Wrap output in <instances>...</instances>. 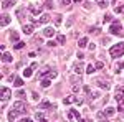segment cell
Listing matches in <instances>:
<instances>
[{
	"mask_svg": "<svg viewBox=\"0 0 124 122\" xmlns=\"http://www.w3.org/2000/svg\"><path fill=\"white\" fill-rule=\"evenodd\" d=\"M55 33H56V31H55V28H51V27H46V28L43 30V35H45L46 38H51Z\"/></svg>",
	"mask_w": 124,
	"mask_h": 122,
	"instance_id": "8",
	"label": "cell"
},
{
	"mask_svg": "<svg viewBox=\"0 0 124 122\" xmlns=\"http://www.w3.org/2000/svg\"><path fill=\"white\" fill-rule=\"evenodd\" d=\"M31 97H33V101H40V96H38L37 91H33V93H31Z\"/></svg>",
	"mask_w": 124,
	"mask_h": 122,
	"instance_id": "37",
	"label": "cell"
},
{
	"mask_svg": "<svg viewBox=\"0 0 124 122\" xmlns=\"http://www.w3.org/2000/svg\"><path fill=\"white\" fill-rule=\"evenodd\" d=\"M109 33L111 35H117V36H124V31L121 28V23L119 22H114L113 25H111V28H109Z\"/></svg>",
	"mask_w": 124,
	"mask_h": 122,
	"instance_id": "2",
	"label": "cell"
},
{
	"mask_svg": "<svg viewBox=\"0 0 124 122\" xmlns=\"http://www.w3.org/2000/svg\"><path fill=\"white\" fill-rule=\"evenodd\" d=\"M78 76H79V74H76V76H71V78H70V81H71V83H73V84H75V83H76V84H79V83H81V81H79V78H78Z\"/></svg>",
	"mask_w": 124,
	"mask_h": 122,
	"instance_id": "30",
	"label": "cell"
},
{
	"mask_svg": "<svg viewBox=\"0 0 124 122\" xmlns=\"http://www.w3.org/2000/svg\"><path fill=\"white\" fill-rule=\"evenodd\" d=\"M30 12H31V15H40V13H41V7L31 5V7H30Z\"/></svg>",
	"mask_w": 124,
	"mask_h": 122,
	"instance_id": "12",
	"label": "cell"
},
{
	"mask_svg": "<svg viewBox=\"0 0 124 122\" xmlns=\"http://www.w3.org/2000/svg\"><path fill=\"white\" fill-rule=\"evenodd\" d=\"M31 74H33V68H31V66L27 68V69H23V76H25V78H30Z\"/></svg>",
	"mask_w": 124,
	"mask_h": 122,
	"instance_id": "21",
	"label": "cell"
},
{
	"mask_svg": "<svg viewBox=\"0 0 124 122\" xmlns=\"http://www.w3.org/2000/svg\"><path fill=\"white\" fill-rule=\"evenodd\" d=\"M123 68H124V61H123V63H116V65H114V71H116V73H119Z\"/></svg>",
	"mask_w": 124,
	"mask_h": 122,
	"instance_id": "28",
	"label": "cell"
},
{
	"mask_svg": "<svg viewBox=\"0 0 124 122\" xmlns=\"http://www.w3.org/2000/svg\"><path fill=\"white\" fill-rule=\"evenodd\" d=\"M30 121H31L30 117H22V122H30Z\"/></svg>",
	"mask_w": 124,
	"mask_h": 122,
	"instance_id": "52",
	"label": "cell"
},
{
	"mask_svg": "<svg viewBox=\"0 0 124 122\" xmlns=\"http://www.w3.org/2000/svg\"><path fill=\"white\" fill-rule=\"evenodd\" d=\"M17 17L23 22V18H25V8H18L17 10Z\"/></svg>",
	"mask_w": 124,
	"mask_h": 122,
	"instance_id": "23",
	"label": "cell"
},
{
	"mask_svg": "<svg viewBox=\"0 0 124 122\" xmlns=\"http://www.w3.org/2000/svg\"><path fill=\"white\" fill-rule=\"evenodd\" d=\"M75 97H76V96H70V97H65V99H63V104H71V102H75Z\"/></svg>",
	"mask_w": 124,
	"mask_h": 122,
	"instance_id": "26",
	"label": "cell"
},
{
	"mask_svg": "<svg viewBox=\"0 0 124 122\" xmlns=\"http://www.w3.org/2000/svg\"><path fill=\"white\" fill-rule=\"evenodd\" d=\"M103 68H104V63L103 61H98L96 63V69H103Z\"/></svg>",
	"mask_w": 124,
	"mask_h": 122,
	"instance_id": "38",
	"label": "cell"
},
{
	"mask_svg": "<svg viewBox=\"0 0 124 122\" xmlns=\"http://www.w3.org/2000/svg\"><path fill=\"white\" fill-rule=\"evenodd\" d=\"M114 10L117 12V13H121V12L124 10V5H119V7H114Z\"/></svg>",
	"mask_w": 124,
	"mask_h": 122,
	"instance_id": "44",
	"label": "cell"
},
{
	"mask_svg": "<svg viewBox=\"0 0 124 122\" xmlns=\"http://www.w3.org/2000/svg\"><path fill=\"white\" fill-rule=\"evenodd\" d=\"M78 46H79V48L88 46V38H79V41H78Z\"/></svg>",
	"mask_w": 124,
	"mask_h": 122,
	"instance_id": "20",
	"label": "cell"
},
{
	"mask_svg": "<svg viewBox=\"0 0 124 122\" xmlns=\"http://www.w3.org/2000/svg\"><path fill=\"white\" fill-rule=\"evenodd\" d=\"M109 41H111V38H109V36H104L103 40H101V43H104V45H108Z\"/></svg>",
	"mask_w": 124,
	"mask_h": 122,
	"instance_id": "43",
	"label": "cell"
},
{
	"mask_svg": "<svg viewBox=\"0 0 124 122\" xmlns=\"http://www.w3.org/2000/svg\"><path fill=\"white\" fill-rule=\"evenodd\" d=\"M68 119H70V121H83V119L79 117V112L75 111V109H71V111L68 112Z\"/></svg>",
	"mask_w": 124,
	"mask_h": 122,
	"instance_id": "5",
	"label": "cell"
},
{
	"mask_svg": "<svg viewBox=\"0 0 124 122\" xmlns=\"http://www.w3.org/2000/svg\"><path fill=\"white\" fill-rule=\"evenodd\" d=\"M114 99L119 102V101H124V84L117 86L116 87V93H114Z\"/></svg>",
	"mask_w": 124,
	"mask_h": 122,
	"instance_id": "4",
	"label": "cell"
},
{
	"mask_svg": "<svg viewBox=\"0 0 124 122\" xmlns=\"http://www.w3.org/2000/svg\"><path fill=\"white\" fill-rule=\"evenodd\" d=\"M109 55L113 58H121L124 55V43H116L114 46L109 50Z\"/></svg>",
	"mask_w": 124,
	"mask_h": 122,
	"instance_id": "1",
	"label": "cell"
},
{
	"mask_svg": "<svg viewBox=\"0 0 124 122\" xmlns=\"http://www.w3.org/2000/svg\"><path fill=\"white\" fill-rule=\"evenodd\" d=\"M23 46H25V43H23V41H17V45H15V50H22Z\"/></svg>",
	"mask_w": 124,
	"mask_h": 122,
	"instance_id": "36",
	"label": "cell"
},
{
	"mask_svg": "<svg viewBox=\"0 0 124 122\" xmlns=\"http://www.w3.org/2000/svg\"><path fill=\"white\" fill-rule=\"evenodd\" d=\"M73 2H75V3H79V2H81V0H73Z\"/></svg>",
	"mask_w": 124,
	"mask_h": 122,
	"instance_id": "53",
	"label": "cell"
},
{
	"mask_svg": "<svg viewBox=\"0 0 124 122\" xmlns=\"http://www.w3.org/2000/svg\"><path fill=\"white\" fill-rule=\"evenodd\" d=\"M96 3H98L101 8H106V7H108V0H96Z\"/></svg>",
	"mask_w": 124,
	"mask_h": 122,
	"instance_id": "27",
	"label": "cell"
},
{
	"mask_svg": "<svg viewBox=\"0 0 124 122\" xmlns=\"http://www.w3.org/2000/svg\"><path fill=\"white\" fill-rule=\"evenodd\" d=\"M75 102H76L78 106H81V104H83V99H81V97H75Z\"/></svg>",
	"mask_w": 124,
	"mask_h": 122,
	"instance_id": "46",
	"label": "cell"
},
{
	"mask_svg": "<svg viewBox=\"0 0 124 122\" xmlns=\"http://www.w3.org/2000/svg\"><path fill=\"white\" fill-rule=\"evenodd\" d=\"M71 36H73V38H78V36H79V33H78V31H73V33H71Z\"/></svg>",
	"mask_w": 124,
	"mask_h": 122,
	"instance_id": "51",
	"label": "cell"
},
{
	"mask_svg": "<svg viewBox=\"0 0 124 122\" xmlns=\"http://www.w3.org/2000/svg\"><path fill=\"white\" fill-rule=\"evenodd\" d=\"M8 23H10V17L7 15V13H3V15H2V22H0V25H2V27H7Z\"/></svg>",
	"mask_w": 124,
	"mask_h": 122,
	"instance_id": "11",
	"label": "cell"
},
{
	"mask_svg": "<svg viewBox=\"0 0 124 122\" xmlns=\"http://www.w3.org/2000/svg\"><path fill=\"white\" fill-rule=\"evenodd\" d=\"M88 46H89V50H91V51H93V50H94V48H96V45H94V43H89Z\"/></svg>",
	"mask_w": 124,
	"mask_h": 122,
	"instance_id": "49",
	"label": "cell"
},
{
	"mask_svg": "<svg viewBox=\"0 0 124 122\" xmlns=\"http://www.w3.org/2000/svg\"><path fill=\"white\" fill-rule=\"evenodd\" d=\"M35 121L45 122V121H46V117H45V115H43V114H41V112H37V114H35Z\"/></svg>",
	"mask_w": 124,
	"mask_h": 122,
	"instance_id": "22",
	"label": "cell"
},
{
	"mask_svg": "<svg viewBox=\"0 0 124 122\" xmlns=\"http://www.w3.org/2000/svg\"><path fill=\"white\" fill-rule=\"evenodd\" d=\"M111 20H113V17H111V15H104L103 22H104V23H108V22H111Z\"/></svg>",
	"mask_w": 124,
	"mask_h": 122,
	"instance_id": "42",
	"label": "cell"
},
{
	"mask_svg": "<svg viewBox=\"0 0 124 122\" xmlns=\"http://www.w3.org/2000/svg\"><path fill=\"white\" fill-rule=\"evenodd\" d=\"M17 96H18L20 99H25V91H22V89H20L18 93H17Z\"/></svg>",
	"mask_w": 124,
	"mask_h": 122,
	"instance_id": "39",
	"label": "cell"
},
{
	"mask_svg": "<svg viewBox=\"0 0 124 122\" xmlns=\"http://www.w3.org/2000/svg\"><path fill=\"white\" fill-rule=\"evenodd\" d=\"M61 23V15H56L55 17V25H60Z\"/></svg>",
	"mask_w": 124,
	"mask_h": 122,
	"instance_id": "40",
	"label": "cell"
},
{
	"mask_svg": "<svg viewBox=\"0 0 124 122\" xmlns=\"http://www.w3.org/2000/svg\"><path fill=\"white\" fill-rule=\"evenodd\" d=\"M51 107H53V104L50 102V101H45V102H41L38 106V109H51Z\"/></svg>",
	"mask_w": 124,
	"mask_h": 122,
	"instance_id": "15",
	"label": "cell"
},
{
	"mask_svg": "<svg viewBox=\"0 0 124 122\" xmlns=\"http://www.w3.org/2000/svg\"><path fill=\"white\" fill-rule=\"evenodd\" d=\"M83 7H85V8H89V7H91V3H89V2H85V3H83Z\"/></svg>",
	"mask_w": 124,
	"mask_h": 122,
	"instance_id": "48",
	"label": "cell"
},
{
	"mask_svg": "<svg viewBox=\"0 0 124 122\" xmlns=\"http://www.w3.org/2000/svg\"><path fill=\"white\" fill-rule=\"evenodd\" d=\"M83 69H85V66H83V63H76V65L73 66V71H75L76 74H81V73H83Z\"/></svg>",
	"mask_w": 124,
	"mask_h": 122,
	"instance_id": "9",
	"label": "cell"
},
{
	"mask_svg": "<svg viewBox=\"0 0 124 122\" xmlns=\"http://www.w3.org/2000/svg\"><path fill=\"white\" fill-rule=\"evenodd\" d=\"M23 33L31 35V33H33V25H25V27H23Z\"/></svg>",
	"mask_w": 124,
	"mask_h": 122,
	"instance_id": "18",
	"label": "cell"
},
{
	"mask_svg": "<svg viewBox=\"0 0 124 122\" xmlns=\"http://www.w3.org/2000/svg\"><path fill=\"white\" fill-rule=\"evenodd\" d=\"M12 109L17 111L18 114H25V112H27V104L23 102V101H17V102L12 106Z\"/></svg>",
	"mask_w": 124,
	"mask_h": 122,
	"instance_id": "3",
	"label": "cell"
},
{
	"mask_svg": "<svg viewBox=\"0 0 124 122\" xmlns=\"http://www.w3.org/2000/svg\"><path fill=\"white\" fill-rule=\"evenodd\" d=\"M104 114L108 115V117H113V115L116 114V109H114V107H106V109H104Z\"/></svg>",
	"mask_w": 124,
	"mask_h": 122,
	"instance_id": "14",
	"label": "cell"
},
{
	"mask_svg": "<svg viewBox=\"0 0 124 122\" xmlns=\"http://www.w3.org/2000/svg\"><path fill=\"white\" fill-rule=\"evenodd\" d=\"M98 119H99V121H106V119H108V115H106L104 112H98Z\"/></svg>",
	"mask_w": 124,
	"mask_h": 122,
	"instance_id": "34",
	"label": "cell"
},
{
	"mask_svg": "<svg viewBox=\"0 0 124 122\" xmlns=\"http://www.w3.org/2000/svg\"><path fill=\"white\" fill-rule=\"evenodd\" d=\"M50 84H51V78H50V79H43V81H41V87H48Z\"/></svg>",
	"mask_w": 124,
	"mask_h": 122,
	"instance_id": "31",
	"label": "cell"
},
{
	"mask_svg": "<svg viewBox=\"0 0 124 122\" xmlns=\"http://www.w3.org/2000/svg\"><path fill=\"white\" fill-rule=\"evenodd\" d=\"M83 91H85L86 94H89V91H91V89H89V87H88V86H85V87H83Z\"/></svg>",
	"mask_w": 124,
	"mask_h": 122,
	"instance_id": "50",
	"label": "cell"
},
{
	"mask_svg": "<svg viewBox=\"0 0 124 122\" xmlns=\"http://www.w3.org/2000/svg\"><path fill=\"white\" fill-rule=\"evenodd\" d=\"M117 111L119 112H124V101H119L117 102Z\"/></svg>",
	"mask_w": 124,
	"mask_h": 122,
	"instance_id": "33",
	"label": "cell"
},
{
	"mask_svg": "<svg viewBox=\"0 0 124 122\" xmlns=\"http://www.w3.org/2000/svg\"><path fill=\"white\" fill-rule=\"evenodd\" d=\"M89 33H94L96 35V33H99V28H96V27L94 28H89Z\"/></svg>",
	"mask_w": 124,
	"mask_h": 122,
	"instance_id": "47",
	"label": "cell"
},
{
	"mask_svg": "<svg viewBox=\"0 0 124 122\" xmlns=\"http://www.w3.org/2000/svg\"><path fill=\"white\" fill-rule=\"evenodd\" d=\"M96 84L99 86L101 89H106V91L111 87V86H109V83H108V81H103V79H96Z\"/></svg>",
	"mask_w": 124,
	"mask_h": 122,
	"instance_id": "7",
	"label": "cell"
},
{
	"mask_svg": "<svg viewBox=\"0 0 124 122\" xmlns=\"http://www.w3.org/2000/svg\"><path fill=\"white\" fill-rule=\"evenodd\" d=\"M2 61H3V63H12V61H13V56H12L10 53H5V51H3V55H2Z\"/></svg>",
	"mask_w": 124,
	"mask_h": 122,
	"instance_id": "10",
	"label": "cell"
},
{
	"mask_svg": "<svg viewBox=\"0 0 124 122\" xmlns=\"http://www.w3.org/2000/svg\"><path fill=\"white\" fill-rule=\"evenodd\" d=\"M50 22V15H41L40 17V23H48Z\"/></svg>",
	"mask_w": 124,
	"mask_h": 122,
	"instance_id": "29",
	"label": "cell"
},
{
	"mask_svg": "<svg viewBox=\"0 0 124 122\" xmlns=\"http://www.w3.org/2000/svg\"><path fill=\"white\" fill-rule=\"evenodd\" d=\"M88 96H91V97H89L91 101H98V99L101 97V96H99V93H94V91H89V94H88Z\"/></svg>",
	"mask_w": 124,
	"mask_h": 122,
	"instance_id": "17",
	"label": "cell"
},
{
	"mask_svg": "<svg viewBox=\"0 0 124 122\" xmlns=\"http://www.w3.org/2000/svg\"><path fill=\"white\" fill-rule=\"evenodd\" d=\"M10 89L8 87H7V86H2V87H0V96H2V99H5V101H7V99H8L10 97Z\"/></svg>",
	"mask_w": 124,
	"mask_h": 122,
	"instance_id": "6",
	"label": "cell"
},
{
	"mask_svg": "<svg viewBox=\"0 0 124 122\" xmlns=\"http://www.w3.org/2000/svg\"><path fill=\"white\" fill-rule=\"evenodd\" d=\"M56 41H58V45H65L66 36H65V35H58V36H56Z\"/></svg>",
	"mask_w": 124,
	"mask_h": 122,
	"instance_id": "24",
	"label": "cell"
},
{
	"mask_svg": "<svg viewBox=\"0 0 124 122\" xmlns=\"http://www.w3.org/2000/svg\"><path fill=\"white\" fill-rule=\"evenodd\" d=\"M10 41H13V43L18 41V31H12L10 33Z\"/></svg>",
	"mask_w": 124,
	"mask_h": 122,
	"instance_id": "19",
	"label": "cell"
},
{
	"mask_svg": "<svg viewBox=\"0 0 124 122\" xmlns=\"http://www.w3.org/2000/svg\"><path fill=\"white\" fill-rule=\"evenodd\" d=\"M13 84L17 86V87H22V86L25 84V83H23V79H22V78H15V81H13Z\"/></svg>",
	"mask_w": 124,
	"mask_h": 122,
	"instance_id": "25",
	"label": "cell"
},
{
	"mask_svg": "<svg viewBox=\"0 0 124 122\" xmlns=\"http://www.w3.org/2000/svg\"><path fill=\"white\" fill-rule=\"evenodd\" d=\"M70 2H71V0H60L61 7H66V5H70Z\"/></svg>",
	"mask_w": 124,
	"mask_h": 122,
	"instance_id": "41",
	"label": "cell"
},
{
	"mask_svg": "<svg viewBox=\"0 0 124 122\" xmlns=\"http://www.w3.org/2000/svg\"><path fill=\"white\" fill-rule=\"evenodd\" d=\"M18 115H20V114L17 112V111H13V109H12V111L8 112V121H15V119H17Z\"/></svg>",
	"mask_w": 124,
	"mask_h": 122,
	"instance_id": "16",
	"label": "cell"
},
{
	"mask_svg": "<svg viewBox=\"0 0 124 122\" xmlns=\"http://www.w3.org/2000/svg\"><path fill=\"white\" fill-rule=\"evenodd\" d=\"M12 5H15L13 0H3V2H2V8H3V10L8 8V7H12Z\"/></svg>",
	"mask_w": 124,
	"mask_h": 122,
	"instance_id": "13",
	"label": "cell"
},
{
	"mask_svg": "<svg viewBox=\"0 0 124 122\" xmlns=\"http://www.w3.org/2000/svg\"><path fill=\"white\" fill-rule=\"evenodd\" d=\"M46 45H48V46H51V48H55V46L58 45V41H48Z\"/></svg>",
	"mask_w": 124,
	"mask_h": 122,
	"instance_id": "45",
	"label": "cell"
},
{
	"mask_svg": "<svg viewBox=\"0 0 124 122\" xmlns=\"http://www.w3.org/2000/svg\"><path fill=\"white\" fill-rule=\"evenodd\" d=\"M45 7H46L48 10H51L53 8V2H51V0H46V2H45Z\"/></svg>",
	"mask_w": 124,
	"mask_h": 122,
	"instance_id": "35",
	"label": "cell"
},
{
	"mask_svg": "<svg viewBox=\"0 0 124 122\" xmlns=\"http://www.w3.org/2000/svg\"><path fill=\"white\" fill-rule=\"evenodd\" d=\"M94 68H96V66H93V65H88V66H86V73H88V74L94 73Z\"/></svg>",
	"mask_w": 124,
	"mask_h": 122,
	"instance_id": "32",
	"label": "cell"
}]
</instances>
